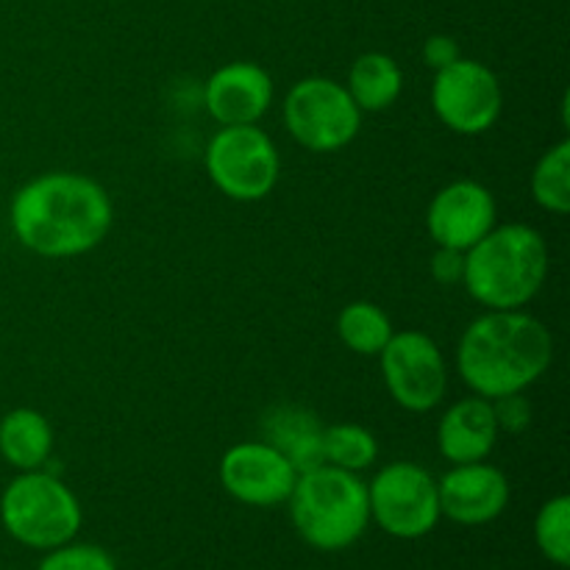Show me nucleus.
<instances>
[{
  "instance_id": "nucleus-1",
  "label": "nucleus",
  "mask_w": 570,
  "mask_h": 570,
  "mask_svg": "<svg viewBox=\"0 0 570 570\" xmlns=\"http://www.w3.org/2000/svg\"><path fill=\"white\" fill-rule=\"evenodd\" d=\"M111 200L81 173H45L11 200V228L28 250L67 259L98 248L111 228Z\"/></svg>"
},
{
  "instance_id": "nucleus-2",
  "label": "nucleus",
  "mask_w": 570,
  "mask_h": 570,
  "mask_svg": "<svg viewBox=\"0 0 570 570\" xmlns=\"http://www.w3.org/2000/svg\"><path fill=\"white\" fill-rule=\"evenodd\" d=\"M551 332L521 309H490L476 317L456 348V367L468 387L482 399L523 393L551 365Z\"/></svg>"
},
{
  "instance_id": "nucleus-3",
  "label": "nucleus",
  "mask_w": 570,
  "mask_h": 570,
  "mask_svg": "<svg viewBox=\"0 0 570 570\" xmlns=\"http://www.w3.org/2000/svg\"><path fill=\"white\" fill-rule=\"evenodd\" d=\"M549 276V245L538 228L507 223L490 228L471 250H465L462 284L473 301L488 309H521Z\"/></svg>"
},
{
  "instance_id": "nucleus-4",
  "label": "nucleus",
  "mask_w": 570,
  "mask_h": 570,
  "mask_svg": "<svg viewBox=\"0 0 570 570\" xmlns=\"http://www.w3.org/2000/svg\"><path fill=\"white\" fill-rule=\"evenodd\" d=\"M287 504L295 532L317 551L348 549L371 523L367 484L326 462L298 473Z\"/></svg>"
},
{
  "instance_id": "nucleus-5",
  "label": "nucleus",
  "mask_w": 570,
  "mask_h": 570,
  "mask_svg": "<svg viewBox=\"0 0 570 570\" xmlns=\"http://www.w3.org/2000/svg\"><path fill=\"white\" fill-rule=\"evenodd\" d=\"M0 518L17 543L50 551L76 538L81 529V504L61 479L39 468L26 471L3 490Z\"/></svg>"
},
{
  "instance_id": "nucleus-6",
  "label": "nucleus",
  "mask_w": 570,
  "mask_h": 570,
  "mask_svg": "<svg viewBox=\"0 0 570 570\" xmlns=\"http://www.w3.org/2000/svg\"><path fill=\"white\" fill-rule=\"evenodd\" d=\"M206 173L232 200H262L282 176V159L273 139L256 122L223 126L206 145Z\"/></svg>"
},
{
  "instance_id": "nucleus-7",
  "label": "nucleus",
  "mask_w": 570,
  "mask_h": 570,
  "mask_svg": "<svg viewBox=\"0 0 570 570\" xmlns=\"http://www.w3.org/2000/svg\"><path fill=\"white\" fill-rule=\"evenodd\" d=\"M284 122L298 145L312 154L345 148L360 134L362 111L345 83L332 78H304L284 98Z\"/></svg>"
},
{
  "instance_id": "nucleus-8",
  "label": "nucleus",
  "mask_w": 570,
  "mask_h": 570,
  "mask_svg": "<svg viewBox=\"0 0 570 570\" xmlns=\"http://www.w3.org/2000/svg\"><path fill=\"white\" fill-rule=\"evenodd\" d=\"M371 518L399 540H417L432 532L440 512L438 482L415 462H393L367 484Z\"/></svg>"
},
{
  "instance_id": "nucleus-9",
  "label": "nucleus",
  "mask_w": 570,
  "mask_h": 570,
  "mask_svg": "<svg viewBox=\"0 0 570 570\" xmlns=\"http://www.w3.org/2000/svg\"><path fill=\"white\" fill-rule=\"evenodd\" d=\"M432 106L434 115L451 131L476 137L495 126L504 106V92L490 67L460 56L454 65L434 72Z\"/></svg>"
},
{
  "instance_id": "nucleus-10",
  "label": "nucleus",
  "mask_w": 570,
  "mask_h": 570,
  "mask_svg": "<svg viewBox=\"0 0 570 570\" xmlns=\"http://www.w3.org/2000/svg\"><path fill=\"white\" fill-rule=\"evenodd\" d=\"M382 376L390 395L410 412H429L443 401L449 371L438 343L423 332H393L382 348Z\"/></svg>"
},
{
  "instance_id": "nucleus-11",
  "label": "nucleus",
  "mask_w": 570,
  "mask_h": 570,
  "mask_svg": "<svg viewBox=\"0 0 570 570\" xmlns=\"http://www.w3.org/2000/svg\"><path fill=\"white\" fill-rule=\"evenodd\" d=\"M298 471L265 440L237 443L223 454L220 482L232 499L248 507H278L289 499Z\"/></svg>"
},
{
  "instance_id": "nucleus-12",
  "label": "nucleus",
  "mask_w": 570,
  "mask_h": 570,
  "mask_svg": "<svg viewBox=\"0 0 570 570\" xmlns=\"http://www.w3.org/2000/svg\"><path fill=\"white\" fill-rule=\"evenodd\" d=\"M495 226V198L484 184L462 178L432 198L426 212L429 237L440 248L471 250Z\"/></svg>"
},
{
  "instance_id": "nucleus-13",
  "label": "nucleus",
  "mask_w": 570,
  "mask_h": 570,
  "mask_svg": "<svg viewBox=\"0 0 570 570\" xmlns=\"http://www.w3.org/2000/svg\"><path fill=\"white\" fill-rule=\"evenodd\" d=\"M440 512L462 527H484L510 504V482L488 462L454 465L438 482Z\"/></svg>"
},
{
  "instance_id": "nucleus-14",
  "label": "nucleus",
  "mask_w": 570,
  "mask_h": 570,
  "mask_svg": "<svg viewBox=\"0 0 570 570\" xmlns=\"http://www.w3.org/2000/svg\"><path fill=\"white\" fill-rule=\"evenodd\" d=\"M204 104L220 126H250L271 109L273 81L254 61H228L206 81Z\"/></svg>"
},
{
  "instance_id": "nucleus-15",
  "label": "nucleus",
  "mask_w": 570,
  "mask_h": 570,
  "mask_svg": "<svg viewBox=\"0 0 570 570\" xmlns=\"http://www.w3.org/2000/svg\"><path fill=\"white\" fill-rule=\"evenodd\" d=\"M499 423H495L493 404L482 395L462 399L440 417L438 449L454 465L488 460L490 451L499 440Z\"/></svg>"
},
{
  "instance_id": "nucleus-16",
  "label": "nucleus",
  "mask_w": 570,
  "mask_h": 570,
  "mask_svg": "<svg viewBox=\"0 0 570 570\" xmlns=\"http://www.w3.org/2000/svg\"><path fill=\"white\" fill-rule=\"evenodd\" d=\"M265 443L282 451L298 473L323 465V423L298 404H276L262 417Z\"/></svg>"
},
{
  "instance_id": "nucleus-17",
  "label": "nucleus",
  "mask_w": 570,
  "mask_h": 570,
  "mask_svg": "<svg viewBox=\"0 0 570 570\" xmlns=\"http://www.w3.org/2000/svg\"><path fill=\"white\" fill-rule=\"evenodd\" d=\"M53 451V429L37 410H11L0 421V454L17 471H39Z\"/></svg>"
},
{
  "instance_id": "nucleus-18",
  "label": "nucleus",
  "mask_w": 570,
  "mask_h": 570,
  "mask_svg": "<svg viewBox=\"0 0 570 570\" xmlns=\"http://www.w3.org/2000/svg\"><path fill=\"white\" fill-rule=\"evenodd\" d=\"M401 87H404V72L399 61L387 53H362L348 70V95L360 111H384L399 100Z\"/></svg>"
},
{
  "instance_id": "nucleus-19",
  "label": "nucleus",
  "mask_w": 570,
  "mask_h": 570,
  "mask_svg": "<svg viewBox=\"0 0 570 570\" xmlns=\"http://www.w3.org/2000/svg\"><path fill=\"white\" fill-rule=\"evenodd\" d=\"M337 334L354 354L379 356L393 337V323L382 306L371 301H354L340 312Z\"/></svg>"
},
{
  "instance_id": "nucleus-20",
  "label": "nucleus",
  "mask_w": 570,
  "mask_h": 570,
  "mask_svg": "<svg viewBox=\"0 0 570 570\" xmlns=\"http://www.w3.org/2000/svg\"><path fill=\"white\" fill-rule=\"evenodd\" d=\"M376 456L379 443L365 426H356V423L323 426V460H326V465L360 473L371 468Z\"/></svg>"
},
{
  "instance_id": "nucleus-21",
  "label": "nucleus",
  "mask_w": 570,
  "mask_h": 570,
  "mask_svg": "<svg viewBox=\"0 0 570 570\" xmlns=\"http://www.w3.org/2000/svg\"><path fill=\"white\" fill-rule=\"evenodd\" d=\"M532 195L543 209L566 215L570 209V142L562 139L546 150L532 173Z\"/></svg>"
},
{
  "instance_id": "nucleus-22",
  "label": "nucleus",
  "mask_w": 570,
  "mask_h": 570,
  "mask_svg": "<svg viewBox=\"0 0 570 570\" xmlns=\"http://www.w3.org/2000/svg\"><path fill=\"white\" fill-rule=\"evenodd\" d=\"M534 540L543 557L554 566H570V499L557 495L540 507L534 518Z\"/></svg>"
},
{
  "instance_id": "nucleus-23",
  "label": "nucleus",
  "mask_w": 570,
  "mask_h": 570,
  "mask_svg": "<svg viewBox=\"0 0 570 570\" xmlns=\"http://www.w3.org/2000/svg\"><path fill=\"white\" fill-rule=\"evenodd\" d=\"M37 570H117L109 551L98 546H59L39 562Z\"/></svg>"
},
{
  "instance_id": "nucleus-24",
  "label": "nucleus",
  "mask_w": 570,
  "mask_h": 570,
  "mask_svg": "<svg viewBox=\"0 0 570 570\" xmlns=\"http://www.w3.org/2000/svg\"><path fill=\"white\" fill-rule=\"evenodd\" d=\"M490 404H493L495 423L504 432H523L529 426V421H532V406H529V401L521 393L501 395V399H493Z\"/></svg>"
},
{
  "instance_id": "nucleus-25",
  "label": "nucleus",
  "mask_w": 570,
  "mask_h": 570,
  "mask_svg": "<svg viewBox=\"0 0 570 570\" xmlns=\"http://www.w3.org/2000/svg\"><path fill=\"white\" fill-rule=\"evenodd\" d=\"M429 267H432L434 282L451 287V284H460L462 276H465V254L454 248H440L438 245Z\"/></svg>"
},
{
  "instance_id": "nucleus-26",
  "label": "nucleus",
  "mask_w": 570,
  "mask_h": 570,
  "mask_svg": "<svg viewBox=\"0 0 570 570\" xmlns=\"http://www.w3.org/2000/svg\"><path fill=\"white\" fill-rule=\"evenodd\" d=\"M460 56V45H456V39L449 37V33H434V37H429L426 45H423V61H426L434 72L454 65Z\"/></svg>"
}]
</instances>
